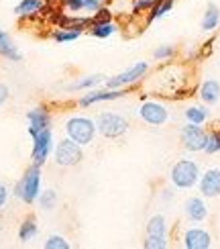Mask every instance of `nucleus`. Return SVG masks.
<instances>
[{"label":"nucleus","mask_w":220,"mask_h":249,"mask_svg":"<svg viewBox=\"0 0 220 249\" xmlns=\"http://www.w3.org/2000/svg\"><path fill=\"white\" fill-rule=\"evenodd\" d=\"M184 214L190 223H204L208 219V204L204 196H190L184 204Z\"/></svg>","instance_id":"obj_15"},{"label":"nucleus","mask_w":220,"mask_h":249,"mask_svg":"<svg viewBox=\"0 0 220 249\" xmlns=\"http://www.w3.org/2000/svg\"><path fill=\"white\" fill-rule=\"evenodd\" d=\"M139 117L143 123L151 124V127H161L169 119V110L159 100H143V105L139 108Z\"/></svg>","instance_id":"obj_9"},{"label":"nucleus","mask_w":220,"mask_h":249,"mask_svg":"<svg viewBox=\"0 0 220 249\" xmlns=\"http://www.w3.org/2000/svg\"><path fill=\"white\" fill-rule=\"evenodd\" d=\"M198 188L204 198H218L220 196V170L218 168H210L200 176V182H198Z\"/></svg>","instance_id":"obj_14"},{"label":"nucleus","mask_w":220,"mask_h":249,"mask_svg":"<svg viewBox=\"0 0 220 249\" xmlns=\"http://www.w3.org/2000/svg\"><path fill=\"white\" fill-rule=\"evenodd\" d=\"M33 139V149H31V160H33V163L37 165H45V161L53 155V133H51V129H45L37 133Z\"/></svg>","instance_id":"obj_8"},{"label":"nucleus","mask_w":220,"mask_h":249,"mask_svg":"<svg viewBox=\"0 0 220 249\" xmlns=\"http://www.w3.org/2000/svg\"><path fill=\"white\" fill-rule=\"evenodd\" d=\"M204 151H206L208 155H214V153L220 151V129H212L210 133H208Z\"/></svg>","instance_id":"obj_27"},{"label":"nucleus","mask_w":220,"mask_h":249,"mask_svg":"<svg viewBox=\"0 0 220 249\" xmlns=\"http://www.w3.org/2000/svg\"><path fill=\"white\" fill-rule=\"evenodd\" d=\"M90 35L96 39H108L110 35H114L118 31V25L114 20H92L90 25Z\"/></svg>","instance_id":"obj_18"},{"label":"nucleus","mask_w":220,"mask_h":249,"mask_svg":"<svg viewBox=\"0 0 220 249\" xmlns=\"http://www.w3.org/2000/svg\"><path fill=\"white\" fill-rule=\"evenodd\" d=\"M66 137H69L71 141L80 143L82 147H86L94 141L96 137V121H92L90 117H84V115H73L66 121Z\"/></svg>","instance_id":"obj_3"},{"label":"nucleus","mask_w":220,"mask_h":249,"mask_svg":"<svg viewBox=\"0 0 220 249\" xmlns=\"http://www.w3.org/2000/svg\"><path fill=\"white\" fill-rule=\"evenodd\" d=\"M0 55H2L4 59H8V61H15V64L23 61V55H20L18 47L15 45V41L10 39V35L4 29H0Z\"/></svg>","instance_id":"obj_17"},{"label":"nucleus","mask_w":220,"mask_h":249,"mask_svg":"<svg viewBox=\"0 0 220 249\" xmlns=\"http://www.w3.org/2000/svg\"><path fill=\"white\" fill-rule=\"evenodd\" d=\"M198 96L204 102L206 107H214L220 100V82L218 80H206L202 82L200 90H198Z\"/></svg>","instance_id":"obj_16"},{"label":"nucleus","mask_w":220,"mask_h":249,"mask_svg":"<svg viewBox=\"0 0 220 249\" xmlns=\"http://www.w3.org/2000/svg\"><path fill=\"white\" fill-rule=\"evenodd\" d=\"M182 245L186 249H210L212 235L202 227H190L182 237Z\"/></svg>","instance_id":"obj_12"},{"label":"nucleus","mask_w":220,"mask_h":249,"mask_svg":"<svg viewBox=\"0 0 220 249\" xmlns=\"http://www.w3.org/2000/svg\"><path fill=\"white\" fill-rule=\"evenodd\" d=\"M27 123H29V127H27L29 135L35 137L37 133L51 129V112L47 110V107H37L27 112Z\"/></svg>","instance_id":"obj_13"},{"label":"nucleus","mask_w":220,"mask_h":249,"mask_svg":"<svg viewBox=\"0 0 220 249\" xmlns=\"http://www.w3.org/2000/svg\"><path fill=\"white\" fill-rule=\"evenodd\" d=\"M102 4H104L102 0H84V13L94 15V13H96V10H98Z\"/></svg>","instance_id":"obj_33"},{"label":"nucleus","mask_w":220,"mask_h":249,"mask_svg":"<svg viewBox=\"0 0 220 249\" xmlns=\"http://www.w3.org/2000/svg\"><path fill=\"white\" fill-rule=\"evenodd\" d=\"M124 94H127V88H92L88 90L86 94H82L78 98V105L82 108H88V107H94L98 105V102H112V100H118L122 98Z\"/></svg>","instance_id":"obj_10"},{"label":"nucleus","mask_w":220,"mask_h":249,"mask_svg":"<svg viewBox=\"0 0 220 249\" xmlns=\"http://www.w3.org/2000/svg\"><path fill=\"white\" fill-rule=\"evenodd\" d=\"M180 137H182V143H184V149L192 151V153H198V151H204L208 133L202 129V124L187 123V124L182 127Z\"/></svg>","instance_id":"obj_11"},{"label":"nucleus","mask_w":220,"mask_h":249,"mask_svg":"<svg viewBox=\"0 0 220 249\" xmlns=\"http://www.w3.org/2000/svg\"><path fill=\"white\" fill-rule=\"evenodd\" d=\"M173 2H175V0H157V2L153 4V8L147 13V25H151L153 20L165 17L173 8Z\"/></svg>","instance_id":"obj_24"},{"label":"nucleus","mask_w":220,"mask_h":249,"mask_svg":"<svg viewBox=\"0 0 220 249\" xmlns=\"http://www.w3.org/2000/svg\"><path fill=\"white\" fill-rule=\"evenodd\" d=\"M80 35H82V31H76V29H55L53 33H51L55 43H71V41H76Z\"/></svg>","instance_id":"obj_26"},{"label":"nucleus","mask_w":220,"mask_h":249,"mask_svg":"<svg viewBox=\"0 0 220 249\" xmlns=\"http://www.w3.org/2000/svg\"><path fill=\"white\" fill-rule=\"evenodd\" d=\"M171 196H173V192H171V190H163L161 198H163V200H171Z\"/></svg>","instance_id":"obj_37"},{"label":"nucleus","mask_w":220,"mask_h":249,"mask_svg":"<svg viewBox=\"0 0 220 249\" xmlns=\"http://www.w3.org/2000/svg\"><path fill=\"white\" fill-rule=\"evenodd\" d=\"M96 131L106 139H120L129 131V121L118 112H100L96 117Z\"/></svg>","instance_id":"obj_4"},{"label":"nucleus","mask_w":220,"mask_h":249,"mask_svg":"<svg viewBox=\"0 0 220 249\" xmlns=\"http://www.w3.org/2000/svg\"><path fill=\"white\" fill-rule=\"evenodd\" d=\"M184 117L187 123H194V124H204L208 119H210V110H208L206 105H192L184 110Z\"/></svg>","instance_id":"obj_21"},{"label":"nucleus","mask_w":220,"mask_h":249,"mask_svg":"<svg viewBox=\"0 0 220 249\" xmlns=\"http://www.w3.org/2000/svg\"><path fill=\"white\" fill-rule=\"evenodd\" d=\"M92 18H94V20H112V13H110V8H108V6H104V4H102V6L96 10V13L92 15Z\"/></svg>","instance_id":"obj_32"},{"label":"nucleus","mask_w":220,"mask_h":249,"mask_svg":"<svg viewBox=\"0 0 220 249\" xmlns=\"http://www.w3.org/2000/svg\"><path fill=\"white\" fill-rule=\"evenodd\" d=\"M173 55H175V47L173 45H159L153 51V57L157 61H167V59H171Z\"/></svg>","instance_id":"obj_29"},{"label":"nucleus","mask_w":220,"mask_h":249,"mask_svg":"<svg viewBox=\"0 0 220 249\" xmlns=\"http://www.w3.org/2000/svg\"><path fill=\"white\" fill-rule=\"evenodd\" d=\"M37 202H39V206L43 211H53L57 206V202H59V196H57V192L53 188H47V190H41Z\"/></svg>","instance_id":"obj_25"},{"label":"nucleus","mask_w":220,"mask_h":249,"mask_svg":"<svg viewBox=\"0 0 220 249\" xmlns=\"http://www.w3.org/2000/svg\"><path fill=\"white\" fill-rule=\"evenodd\" d=\"M41 6H43V0H20L15 8V15L18 18H33L41 13Z\"/></svg>","instance_id":"obj_20"},{"label":"nucleus","mask_w":220,"mask_h":249,"mask_svg":"<svg viewBox=\"0 0 220 249\" xmlns=\"http://www.w3.org/2000/svg\"><path fill=\"white\" fill-rule=\"evenodd\" d=\"M53 160L59 168H73L84 160V147L69 137L61 139L53 147Z\"/></svg>","instance_id":"obj_5"},{"label":"nucleus","mask_w":220,"mask_h":249,"mask_svg":"<svg viewBox=\"0 0 220 249\" xmlns=\"http://www.w3.org/2000/svg\"><path fill=\"white\" fill-rule=\"evenodd\" d=\"M37 235H39L37 219H35V216H27V219L20 223V227H18V241L29 243V241H33Z\"/></svg>","instance_id":"obj_23"},{"label":"nucleus","mask_w":220,"mask_h":249,"mask_svg":"<svg viewBox=\"0 0 220 249\" xmlns=\"http://www.w3.org/2000/svg\"><path fill=\"white\" fill-rule=\"evenodd\" d=\"M200 165L194 160H180L173 163V168L169 172V180L173 184V188L177 190H192L194 186L200 182Z\"/></svg>","instance_id":"obj_1"},{"label":"nucleus","mask_w":220,"mask_h":249,"mask_svg":"<svg viewBox=\"0 0 220 249\" xmlns=\"http://www.w3.org/2000/svg\"><path fill=\"white\" fill-rule=\"evenodd\" d=\"M106 82V76L102 74H94V76H84L80 80H76L73 84L68 86L69 92H76V90H92V88H98L100 84H104Z\"/></svg>","instance_id":"obj_22"},{"label":"nucleus","mask_w":220,"mask_h":249,"mask_svg":"<svg viewBox=\"0 0 220 249\" xmlns=\"http://www.w3.org/2000/svg\"><path fill=\"white\" fill-rule=\"evenodd\" d=\"M59 2H61V6L71 10V13H80V10H84V0H59Z\"/></svg>","instance_id":"obj_31"},{"label":"nucleus","mask_w":220,"mask_h":249,"mask_svg":"<svg viewBox=\"0 0 220 249\" xmlns=\"http://www.w3.org/2000/svg\"><path fill=\"white\" fill-rule=\"evenodd\" d=\"M8 188H6V186L2 184V182H0V209H4V204L8 202Z\"/></svg>","instance_id":"obj_34"},{"label":"nucleus","mask_w":220,"mask_h":249,"mask_svg":"<svg viewBox=\"0 0 220 249\" xmlns=\"http://www.w3.org/2000/svg\"><path fill=\"white\" fill-rule=\"evenodd\" d=\"M155 2H157V0H133V15L139 17L143 13H149Z\"/></svg>","instance_id":"obj_30"},{"label":"nucleus","mask_w":220,"mask_h":249,"mask_svg":"<svg viewBox=\"0 0 220 249\" xmlns=\"http://www.w3.org/2000/svg\"><path fill=\"white\" fill-rule=\"evenodd\" d=\"M212 45H214V39H208L204 43V49H202V55H208L212 51Z\"/></svg>","instance_id":"obj_36"},{"label":"nucleus","mask_w":220,"mask_h":249,"mask_svg":"<svg viewBox=\"0 0 220 249\" xmlns=\"http://www.w3.org/2000/svg\"><path fill=\"white\" fill-rule=\"evenodd\" d=\"M69 241L64 235H49L45 239V249H69Z\"/></svg>","instance_id":"obj_28"},{"label":"nucleus","mask_w":220,"mask_h":249,"mask_svg":"<svg viewBox=\"0 0 220 249\" xmlns=\"http://www.w3.org/2000/svg\"><path fill=\"white\" fill-rule=\"evenodd\" d=\"M202 31H206V33H212V31H216L220 27V8L210 2L206 6V13L202 17V23H200Z\"/></svg>","instance_id":"obj_19"},{"label":"nucleus","mask_w":220,"mask_h":249,"mask_svg":"<svg viewBox=\"0 0 220 249\" xmlns=\"http://www.w3.org/2000/svg\"><path fill=\"white\" fill-rule=\"evenodd\" d=\"M41 165L33 163L29 165V168L25 170L23 178L18 180L17 188H15V196L17 198H20L25 204H33L37 202L39 194H41Z\"/></svg>","instance_id":"obj_2"},{"label":"nucleus","mask_w":220,"mask_h":249,"mask_svg":"<svg viewBox=\"0 0 220 249\" xmlns=\"http://www.w3.org/2000/svg\"><path fill=\"white\" fill-rule=\"evenodd\" d=\"M6 98H8V88L4 84H0V107L6 102Z\"/></svg>","instance_id":"obj_35"},{"label":"nucleus","mask_w":220,"mask_h":249,"mask_svg":"<svg viewBox=\"0 0 220 249\" xmlns=\"http://www.w3.org/2000/svg\"><path fill=\"white\" fill-rule=\"evenodd\" d=\"M167 245V221L163 214H155L147 223V237L143 241L145 249H165Z\"/></svg>","instance_id":"obj_6"},{"label":"nucleus","mask_w":220,"mask_h":249,"mask_svg":"<svg viewBox=\"0 0 220 249\" xmlns=\"http://www.w3.org/2000/svg\"><path fill=\"white\" fill-rule=\"evenodd\" d=\"M147 71H149V64H147V61H137V64L131 66L129 70H124L112 78H106L104 84H106V88H131L145 78Z\"/></svg>","instance_id":"obj_7"}]
</instances>
